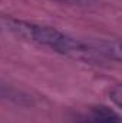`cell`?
<instances>
[{
	"label": "cell",
	"instance_id": "obj_1",
	"mask_svg": "<svg viewBox=\"0 0 122 123\" xmlns=\"http://www.w3.org/2000/svg\"><path fill=\"white\" fill-rule=\"evenodd\" d=\"M1 23L10 33L20 39L36 43L39 46H45L56 53L85 63H101V59L93 52L89 42H83L55 27L9 17L3 19Z\"/></svg>",
	"mask_w": 122,
	"mask_h": 123
},
{
	"label": "cell",
	"instance_id": "obj_2",
	"mask_svg": "<svg viewBox=\"0 0 122 123\" xmlns=\"http://www.w3.org/2000/svg\"><path fill=\"white\" fill-rule=\"evenodd\" d=\"M93 49V52L96 53V56L103 60H121V44L119 40H114V39H99V40H91L89 42Z\"/></svg>",
	"mask_w": 122,
	"mask_h": 123
},
{
	"label": "cell",
	"instance_id": "obj_3",
	"mask_svg": "<svg viewBox=\"0 0 122 123\" xmlns=\"http://www.w3.org/2000/svg\"><path fill=\"white\" fill-rule=\"evenodd\" d=\"M91 123H121V116L106 106L93 107L89 116Z\"/></svg>",
	"mask_w": 122,
	"mask_h": 123
},
{
	"label": "cell",
	"instance_id": "obj_4",
	"mask_svg": "<svg viewBox=\"0 0 122 123\" xmlns=\"http://www.w3.org/2000/svg\"><path fill=\"white\" fill-rule=\"evenodd\" d=\"M109 97L111 100L114 102V105L116 107H121V103H122V87L121 85H115L114 87H111L109 90Z\"/></svg>",
	"mask_w": 122,
	"mask_h": 123
},
{
	"label": "cell",
	"instance_id": "obj_5",
	"mask_svg": "<svg viewBox=\"0 0 122 123\" xmlns=\"http://www.w3.org/2000/svg\"><path fill=\"white\" fill-rule=\"evenodd\" d=\"M59 1H65V3H83V0H59Z\"/></svg>",
	"mask_w": 122,
	"mask_h": 123
},
{
	"label": "cell",
	"instance_id": "obj_6",
	"mask_svg": "<svg viewBox=\"0 0 122 123\" xmlns=\"http://www.w3.org/2000/svg\"><path fill=\"white\" fill-rule=\"evenodd\" d=\"M83 1H89V0H83Z\"/></svg>",
	"mask_w": 122,
	"mask_h": 123
}]
</instances>
